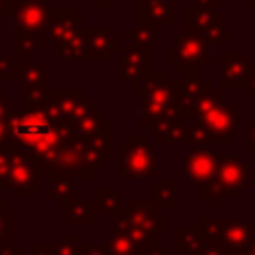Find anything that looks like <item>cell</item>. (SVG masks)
<instances>
[{
    "label": "cell",
    "mask_w": 255,
    "mask_h": 255,
    "mask_svg": "<svg viewBox=\"0 0 255 255\" xmlns=\"http://www.w3.org/2000/svg\"><path fill=\"white\" fill-rule=\"evenodd\" d=\"M6 149L44 169H98L112 157V118L82 88L48 90L36 106L10 114Z\"/></svg>",
    "instance_id": "cell-1"
},
{
    "label": "cell",
    "mask_w": 255,
    "mask_h": 255,
    "mask_svg": "<svg viewBox=\"0 0 255 255\" xmlns=\"http://www.w3.org/2000/svg\"><path fill=\"white\" fill-rule=\"evenodd\" d=\"M141 98L139 126H157L165 122H185V110L177 100L175 82L165 72H149L137 90Z\"/></svg>",
    "instance_id": "cell-2"
},
{
    "label": "cell",
    "mask_w": 255,
    "mask_h": 255,
    "mask_svg": "<svg viewBox=\"0 0 255 255\" xmlns=\"http://www.w3.org/2000/svg\"><path fill=\"white\" fill-rule=\"evenodd\" d=\"M211 58L209 44L189 32L179 34L169 46H165V60L175 64V70L183 72L185 78H201L203 64L211 62Z\"/></svg>",
    "instance_id": "cell-3"
},
{
    "label": "cell",
    "mask_w": 255,
    "mask_h": 255,
    "mask_svg": "<svg viewBox=\"0 0 255 255\" xmlns=\"http://www.w3.org/2000/svg\"><path fill=\"white\" fill-rule=\"evenodd\" d=\"M193 120H195L193 126L203 129L207 139L213 143H227L235 135L237 126H239V116H237L235 106L223 100L193 114Z\"/></svg>",
    "instance_id": "cell-4"
},
{
    "label": "cell",
    "mask_w": 255,
    "mask_h": 255,
    "mask_svg": "<svg viewBox=\"0 0 255 255\" xmlns=\"http://www.w3.org/2000/svg\"><path fill=\"white\" fill-rule=\"evenodd\" d=\"M124 177H143L155 165V149L147 135H131L122 147Z\"/></svg>",
    "instance_id": "cell-5"
},
{
    "label": "cell",
    "mask_w": 255,
    "mask_h": 255,
    "mask_svg": "<svg viewBox=\"0 0 255 255\" xmlns=\"http://www.w3.org/2000/svg\"><path fill=\"white\" fill-rule=\"evenodd\" d=\"M219 90H245L255 74V62L243 52H223L219 56Z\"/></svg>",
    "instance_id": "cell-6"
},
{
    "label": "cell",
    "mask_w": 255,
    "mask_h": 255,
    "mask_svg": "<svg viewBox=\"0 0 255 255\" xmlns=\"http://www.w3.org/2000/svg\"><path fill=\"white\" fill-rule=\"evenodd\" d=\"M86 30V20L78 16L76 8H52L50 22L44 32V44H54L56 48L64 46L78 32Z\"/></svg>",
    "instance_id": "cell-7"
},
{
    "label": "cell",
    "mask_w": 255,
    "mask_h": 255,
    "mask_svg": "<svg viewBox=\"0 0 255 255\" xmlns=\"http://www.w3.org/2000/svg\"><path fill=\"white\" fill-rule=\"evenodd\" d=\"M18 80L22 84V98H20L22 110H28V108L36 106L50 90L48 88V64L32 62L30 58L24 60Z\"/></svg>",
    "instance_id": "cell-8"
},
{
    "label": "cell",
    "mask_w": 255,
    "mask_h": 255,
    "mask_svg": "<svg viewBox=\"0 0 255 255\" xmlns=\"http://www.w3.org/2000/svg\"><path fill=\"white\" fill-rule=\"evenodd\" d=\"M88 62H112L122 50V36L112 26H86Z\"/></svg>",
    "instance_id": "cell-9"
},
{
    "label": "cell",
    "mask_w": 255,
    "mask_h": 255,
    "mask_svg": "<svg viewBox=\"0 0 255 255\" xmlns=\"http://www.w3.org/2000/svg\"><path fill=\"white\" fill-rule=\"evenodd\" d=\"M50 12H52V6L46 0H26L22 6L12 10L10 18L14 22V28L38 34L44 44V32L50 22Z\"/></svg>",
    "instance_id": "cell-10"
},
{
    "label": "cell",
    "mask_w": 255,
    "mask_h": 255,
    "mask_svg": "<svg viewBox=\"0 0 255 255\" xmlns=\"http://www.w3.org/2000/svg\"><path fill=\"white\" fill-rule=\"evenodd\" d=\"M221 24V0H193L185 8V32L199 36Z\"/></svg>",
    "instance_id": "cell-11"
},
{
    "label": "cell",
    "mask_w": 255,
    "mask_h": 255,
    "mask_svg": "<svg viewBox=\"0 0 255 255\" xmlns=\"http://www.w3.org/2000/svg\"><path fill=\"white\" fill-rule=\"evenodd\" d=\"M122 56V64H120V74L122 80L129 84L131 90H139L145 76L149 74V66H147V54L126 44L120 50Z\"/></svg>",
    "instance_id": "cell-12"
},
{
    "label": "cell",
    "mask_w": 255,
    "mask_h": 255,
    "mask_svg": "<svg viewBox=\"0 0 255 255\" xmlns=\"http://www.w3.org/2000/svg\"><path fill=\"white\" fill-rule=\"evenodd\" d=\"M217 163H219V155L211 147H197L189 151L185 157L187 177L195 183H205L215 175Z\"/></svg>",
    "instance_id": "cell-13"
},
{
    "label": "cell",
    "mask_w": 255,
    "mask_h": 255,
    "mask_svg": "<svg viewBox=\"0 0 255 255\" xmlns=\"http://www.w3.org/2000/svg\"><path fill=\"white\" fill-rule=\"evenodd\" d=\"M215 183L219 189L233 193L247 183V163L235 155H225L219 159L217 169H215Z\"/></svg>",
    "instance_id": "cell-14"
},
{
    "label": "cell",
    "mask_w": 255,
    "mask_h": 255,
    "mask_svg": "<svg viewBox=\"0 0 255 255\" xmlns=\"http://www.w3.org/2000/svg\"><path fill=\"white\" fill-rule=\"evenodd\" d=\"M175 0H139V20H145L153 26L173 28L177 22Z\"/></svg>",
    "instance_id": "cell-15"
},
{
    "label": "cell",
    "mask_w": 255,
    "mask_h": 255,
    "mask_svg": "<svg viewBox=\"0 0 255 255\" xmlns=\"http://www.w3.org/2000/svg\"><path fill=\"white\" fill-rule=\"evenodd\" d=\"M209 80H201V78H185L175 82V92H177V100L185 110V116L189 118L193 114L195 104L199 102L201 94L205 92V88L209 86Z\"/></svg>",
    "instance_id": "cell-16"
},
{
    "label": "cell",
    "mask_w": 255,
    "mask_h": 255,
    "mask_svg": "<svg viewBox=\"0 0 255 255\" xmlns=\"http://www.w3.org/2000/svg\"><path fill=\"white\" fill-rule=\"evenodd\" d=\"M157 26L145 22V20H139L131 30H129V46L145 52L147 56L149 54H155L157 52Z\"/></svg>",
    "instance_id": "cell-17"
},
{
    "label": "cell",
    "mask_w": 255,
    "mask_h": 255,
    "mask_svg": "<svg viewBox=\"0 0 255 255\" xmlns=\"http://www.w3.org/2000/svg\"><path fill=\"white\" fill-rule=\"evenodd\" d=\"M161 143H189V126L185 122H165L147 128Z\"/></svg>",
    "instance_id": "cell-18"
},
{
    "label": "cell",
    "mask_w": 255,
    "mask_h": 255,
    "mask_svg": "<svg viewBox=\"0 0 255 255\" xmlns=\"http://www.w3.org/2000/svg\"><path fill=\"white\" fill-rule=\"evenodd\" d=\"M58 62H88V44H86V30L78 32L74 38H70L64 46L58 48L56 54Z\"/></svg>",
    "instance_id": "cell-19"
},
{
    "label": "cell",
    "mask_w": 255,
    "mask_h": 255,
    "mask_svg": "<svg viewBox=\"0 0 255 255\" xmlns=\"http://www.w3.org/2000/svg\"><path fill=\"white\" fill-rule=\"evenodd\" d=\"M42 46V38L38 34H32V32H24L20 28H14L12 30V48H14V56H20V58H32L38 48Z\"/></svg>",
    "instance_id": "cell-20"
},
{
    "label": "cell",
    "mask_w": 255,
    "mask_h": 255,
    "mask_svg": "<svg viewBox=\"0 0 255 255\" xmlns=\"http://www.w3.org/2000/svg\"><path fill=\"white\" fill-rule=\"evenodd\" d=\"M24 60L28 58L16 60L14 54H0V80H18Z\"/></svg>",
    "instance_id": "cell-21"
},
{
    "label": "cell",
    "mask_w": 255,
    "mask_h": 255,
    "mask_svg": "<svg viewBox=\"0 0 255 255\" xmlns=\"http://www.w3.org/2000/svg\"><path fill=\"white\" fill-rule=\"evenodd\" d=\"M247 143H249V151L255 153V116L247 118Z\"/></svg>",
    "instance_id": "cell-22"
},
{
    "label": "cell",
    "mask_w": 255,
    "mask_h": 255,
    "mask_svg": "<svg viewBox=\"0 0 255 255\" xmlns=\"http://www.w3.org/2000/svg\"><path fill=\"white\" fill-rule=\"evenodd\" d=\"M8 141V120H0V151L6 149Z\"/></svg>",
    "instance_id": "cell-23"
},
{
    "label": "cell",
    "mask_w": 255,
    "mask_h": 255,
    "mask_svg": "<svg viewBox=\"0 0 255 255\" xmlns=\"http://www.w3.org/2000/svg\"><path fill=\"white\" fill-rule=\"evenodd\" d=\"M247 98H251V100H255V74L249 78V82H247Z\"/></svg>",
    "instance_id": "cell-24"
},
{
    "label": "cell",
    "mask_w": 255,
    "mask_h": 255,
    "mask_svg": "<svg viewBox=\"0 0 255 255\" xmlns=\"http://www.w3.org/2000/svg\"><path fill=\"white\" fill-rule=\"evenodd\" d=\"M10 14H12V10H10L8 2L6 0H0V18H8Z\"/></svg>",
    "instance_id": "cell-25"
},
{
    "label": "cell",
    "mask_w": 255,
    "mask_h": 255,
    "mask_svg": "<svg viewBox=\"0 0 255 255\" xmlns=\"http://www.w3.org/2000/svg\"><path fill=\"white\" fill-rule=\"evenodd\" d=\"M96 8H112L116 0H92Z\"/></svg>",
    "instance_id": "cell-26"
},
{
    "label": "cell",
    "mask_w": 255,
    "mask_h": 255,
    "mask_svg": "<svg viewBox=\"0 0 255 255\" xmlns=\"http://www.w3.org/2000/svg\"><path fill=\"white\" fill-rule=\"evenodd\" d=\"M8 2V6H10V10H14V8H18V6H22L26 0H6Z\"/></svg>",
    "instance_id": "cell-27"
},
{
    "label": "cell",
    "mask_w": 255,
    "mask_h": 255,
    "mask_svg": "<svg viewBox=\"0 0 255 255\" xmlns=\"http://www.w3.org/2000/svg\"><path fill=\"white\" fill-rule=\"evenodd\" d=\"M245 2H247V6H249V8H253V10H255V0H245Z\"/></svg>",
    "instance_id": "cell-28"
}]
</instances>
